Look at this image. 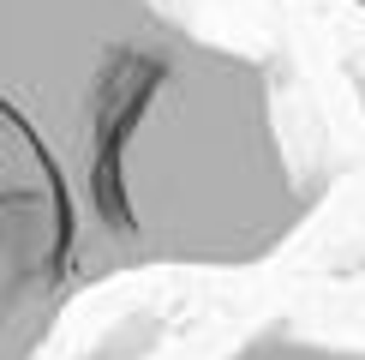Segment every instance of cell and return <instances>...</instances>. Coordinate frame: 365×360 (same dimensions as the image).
Wrapping results in <instances>:
<instances>
[{
    "mask_svg": "<svg viewBox=\"0 0 365 360\" xmlns=\"http://www.w3.org/2000/svg\"><path fill=\"white\" fill-rule=\"evenodd\" d=\"M347 6H359V12H365V0H347Z\"/></svg>",
    "mask_w": 365,
    "mask_h": 360,
    "instance_id": "cell-4",
    "label": "cell"
},
{
    "mask_svg": "<svg viewBox=\"0 0 365 360\" xmlns=\"http://www.w3.org/2000/svg\"><path fill=\"white\" fill-rule=\"evenodd\" d=\"M222 360H365V342H336L299 324H257Z\"/></svg>",
    "mask_w": 365,
    "mask_h": 360,
    "instance_id": "cell-3",
    "label": "cell"
},
{
    "mask_svg": "<svg viewBox=\"0 0 365 360\" xmlns=\"http://www.w3.org/2000/svg\"><path fill=\"white\" fill-rule=\"evenodd\" d=\"M0 109L60 186L84 289L269 264L324 210L269 66L156 0H0Z\"/></svg>",
    "mask_w": 365,
    "mask_h": 360,
    "instance_id": "cell-1",
    "label": "cell"
},
{
    "mask_svg": "<svg viewBox=\"0 0 365 360\" xmlns=\"http://www.w3.org/2000/svg\"><path fill=\"white\" fill-rule=\"evenodd\" d=\"M84 294L72 222L36 144L0 109V360H42L60 312Z\"/></svg>",
    "mask_w": 365,
    "mask_h": 360,
    "instance_id": "cell-2",
    "label": "cell"
}]
</instances>
